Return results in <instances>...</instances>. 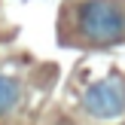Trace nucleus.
I'll return each instance as SVG.
<instances>
[{"mask_svg":"<svg viewBox=\"0 0 125 125\" xmlns=\"http://www.w3.org/2000/svg\"><path fill=\"white\" fill-rule=\"evenodd\" d=\"M76 31L92 43H116L125 37V12L113 0H83L76 6Z\"/></svg>","mask_w":125,"mask_h":125,"instance_id":"f257e3e1","label":"nucleus"},{"mask_svg":"<svg viewBox=\"0 0 125 125\" xmlns=\"http://www.w3.org/2000/svg\"><path fill=\"white\" fill-rule=\"evenodd\" d=\"M83 110L95 119H119L125 116V79L122 76H104L92 83L83 92Z\"/></svg>","mask_w":125,"mask_h":125,"instance_id":"f03ea898","label":"nucleus"},{"mask_svg":"<svg viewBox=\"0 0 125 125\" xmlns=\"http://www.w3.org/2000/svg\"><path fill=\"white\" fill-rule=\"evenodd\" d=\"M18 101H21V83H18L15 76L0 73V116L12 113V110L18 107Z\"/></svg>","mask_w":125,"mask_h":125,"instance_id":"7ed1b4c3","label":"nucleus"}]
</instances>
